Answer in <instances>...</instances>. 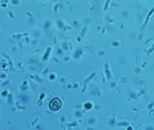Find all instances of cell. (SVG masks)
<instances>
[{
	"label": "cell",
	"instance_id": "1",
	"mask_svg": "<svg viewBox=\"0 0 154 130\" xmlns=\"http://www.w3.org/2000/svg\"><path fill=\"white\" fill-rule=\"evenodd\" d=\"M61 106H62V101L59 98H53L49 103L50 109L54 110V111L59 110L61 108Z\"/></svg>",
	"mask_w": 154,
	"mask_h": 130
}]
</instances>
